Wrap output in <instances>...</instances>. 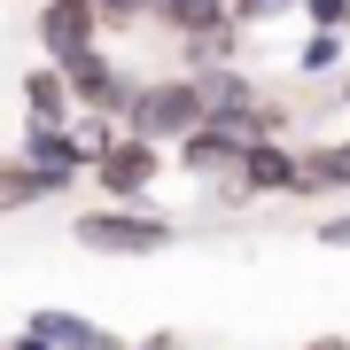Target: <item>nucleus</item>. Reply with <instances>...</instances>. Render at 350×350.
I'll list each match as a JSON object with an SVG mask.
<instances>
[{"label":"nucleus","instance_id":"nucleus-14","mask_svg":"<svg viewBox=\"0 0 350 350\" xmlns=\"http://www.w3.org/2000/svg\"><path fill=\"white\" fill-rule=\"evenodd\" d=\"M39 202H55L47 172H31L24 156H0V218H16V211H39Z\"/></svg>","mask_w":350,"mask_h":350},{"label":"nucleus","instance_id":"nucleus-8","mask_svg":"<svg viewBox=\"0 0 350 350\" xmlns=\"http://www.w3.org/2000/svg\"><path fill=\"white\" fill-rule=\"evenodd\" d=\"M241 187H250L257 202H296V187H304V148L296 140H250V148H241Z\"/></svg>","mask_w":350,"mask_h":350},{"label":"nucleus","instance_id":"nucleus-1","mask_svg":"<svg viewBox=\"0 0 350 350\" xmlns=\"http://www.w3.org/2000/svg\"><path fill=\"white\" fill-rule=\"evenodd\" d=\"M70 241L86 257H163L179 241V226L148 202H94V211L70 218Z\"/></svg>","mask_w":350,"mask_h":350},{"label":"nucleus","instance_id":"nucleus-19","mask_svg":"<svg viewBox=\"0 0 350 350\" xmlns=\"http://www.w3.org/2000/svg\"><path fill=\"white\" fill-rule=\"evenodd\" d=\"M94 8H101V24H109V31H133V24H148V16H156V0H94Z\"/></svg>","mask_w":350,"mask_h":350},{"label":"nucleus","instance_id":"nucleus-3","mask_svg":"<svg viewBox=\"0 0 350 350\" xmlns=\"http://www.w3.org/2000/svg\"><path fill=\"white\" fill-rule=\"evenodd\" d=\"M163 172H172V148L148 140V133H117L109 148L86 163V179L101 187V202H148L163 187Z\"/></svg>","mask_w":350,"mask_h":350},{"label":"nucleus","instance_id":"nucleus-6","mask_svg":"<svg viewBox=\"0 0 350 350\" xmlns=\"http://www.w3.org/2000/svg\"><path fill=\"white\" fill-rule=\"evenodd\" d=\"M63 78H70V101H78V109H109L117 125H125V101H133V86H140V78H125V70H117V55H109V47L70 55V63H63Z\"/></svg>","mask_w":350,"mask_h":350},{"label":"nucleus","instance_id":"nucleus-5","mask_svg":"<svg viewBox=\"0 0 350 350\" xmlns=\"http://www.w3.org/2000/svg\"><path fill=\"white\" fill-rule=\"evenodd\" d=\"M241 148H250V140H241L234 125H211V117H202L195 133H179V140H172V172H179V179H195V187H218V179H234V172H241Z\"/></svg>","mask_w":350,"mask_h":350},{"label":"nucleus","instance_id":"nucleus-20","mask_svg":"<svg viewBox=\"0 0 350 350\" xmlns=\"http://www.w3.org/2000/svg\"><path fill=\"white\" fill-rule=\"evenodd\" d=\"M296 16L319 31H350V0H296Z\"/></svg>","mask_w":350,"mask_h":350},{"label":"nucleus","instance_id":"nucleus-2","mask_svg":"<svg viewBox=\"0 0 350 350\" xmlns=\"http://www.w3.org/2000/svg\"><path fill=\"white\" fill-rule=\"evenodd\" d=\"M202 117H211V109H202V78H195V70L140 78L133 101H125V133H148V140H163V148H172L179 133H195Z\"/></svg>","mask_w":350,"mask_h":350},{"label":"nucleus","instance_id":"nucleus-10","mask_svg":"<svg viewBox=\"0 0 350 350\" xmlns=\"http://www.w3.org/2000/svg\"><path fill=\"white\" fill-rule=\"evenodd\" d=\"M24 327H31V335H47L55 350H125L117 327H101V319H86V312H63V304H39Z\"/></svg>","mask_w":350,"mask_h":350},{"label":"nucleus","instance_id":"nucleus-18","mask_svg":"<svg viewBox=\"0 0 350 350\" xmlns=\"http://www.w3.org/2000/svg\"><path fill=\"white\" fill-rule=\"evenodd\" d=\"M226 8H234L241 31H273V24H288V16H296V0H226Z\"/></svg>","mask_w":350,"mask_h":350},{"label":"nucleus","instance_id":"nucleus-9","mask_svg":"<svg viewBox=\"0 0 350 350\" xmlns=\"http://www.w3.org/2000/svg\"><path fill=\"white\" fill-rule=\"evenodd\" d=\"M202 78V109H211V125H234L241 140H250V109H257V78L241 70V63H218V70H195Z\"/></svg>","mask_w":350,"mask_h":350},{"label":"nucleus","instance_id":"nucleus-22","mask_svg":"<svg viewBox=\"0 0 350 350\" xmlns=\"http://www.w3.org/2000/svg\"><path fill=\"white\" fill-rule=\"evenodd\" d=\"M125 350H187V335H172V327H156V335H140V342H125Z\"/></svg>","mask_w":350,"mask_h":350},{"label":"nucleus","instance_id":"nucleus-4","mask_svg":"<svg viewBox=\"0 0 350 350\" xmlns=\"http://www.w3.org/2000/svg\"><path fill=\"white\" fill-rule=\"evenodd\" d=\"M31 39H39V55H47V63H70V55L101 47V39H109V24H101L94 0H39Z\"/></svg>","mask_w":350,"mask_h":350},{"label":"nucleus","instance_id":"nucleus-13","mask_svg":"<svg viewBox=\"0 0 350 350\" xmlns=\"http://www.w3.org/2000/svg\"><path fill=\"white\" fill-rule=\"evenodd\" d=\"M148 24H163L172 39H202V31H226V24H234V8H226V0H156Z\"/></svg>","mask_w":350,"mask_h":350},{"label":"nucleus","instance_id":"nucleus-24","mask_svg":"<svg viewBox=\"0 0 350 350\" xmlns=\"http://www.w3.org/2000/svg\"><path fill=\"white\" fill-rule=\"evenodd\" d=\"M304 350H350V335H312Z\"/></svg>","mask_w":350,"mask_h":350},{"label":"nucleus","instance_id":"nucleus-16","mask_svg":"<svg viewBox=\"0 0 350 350\" xmlns=\"http://www.w3.org/2000/svg\"><path fill=\"white\" fill-rule=\"evenodd\" d=\"M241 24H226V31H202V39H179V70H218V63H241Z\"/></svg>","mask_w":350,"mask_h":350},{"label":"nucleus","instance_id":"nucleus-17","mask_svg":"<svg viewBox=\"0 0 350 350\" xmlns=\"http://www.w3.org/2000/svg\"><path fill=\"white\" fill-rule=\"evenodd\" d=\"M70 133H78V148H86V163H94V156H101V148H109V140H117V133H125V125H117V117H109V109H78V117H70Z\"/></svg>","mask_w":350,"mask_h":350},{"label":"nucleus","instance_id":"nucleus-11","mask_svg":"<svg viewBox=\"0 0 350 350\" xmlns=\"http://www.w3.org/2000/svg\"><path fill=\"white\" fill-rule=\"evenodd\" d=\"M296 202H350V148H342V140H312V148H304Z\"/></svg>","mask_w":350,"mask_h":350},{"label":"nucleus","instance_id":"nucleus-15","mask_svg":"<svg viewBox=\"0 0 350 350\" xmlns=\"http://www.w3.org/2000/svg\"><path fill=\"white\" fill-rule=\"evenodd\" d=\"M350 63V31H319V24H304L296 39V78H335Z\"/></svg>","mask_w":350,"mask_h":350},{"label":"nucleus","instance_id":"nucleus-21","mask_svg":"<svg viewBox=\"0 0 350 350\" xmlns=\"http://www.w3.org/2000/svg\"><path fill=\"white\" fill-rule=\"evenodd\" d=\"M312 241H319V250H350V202H335V211L312 226Z\"/></svg>","mask_w":350,"mask_h":350},{"label":"nucleus","instance_id":"nucleus-26","mask_svg":"<svg viewBox=\"0 0 350 350\" xmlns=\"http://www.w3.org/2000/svg\"><path fill=\"white\" fill-rule=\"evenodd\" d=\"M342 148H350V133H342Z\"/></svg>","mask_w":350,"mask_h":350},{"label":"nucleus","instance_id":"nucleus-7","mask_svg":"<svg viewBox=\"0 0 350 350\" xmlns=\"http://www.w3.org/2000/svg\"><path fill=\"white\" fill-rule=\"evenodd\" d=\"M16 156H24L31 172H47V187H55V195L86 187V148H78V133H70V125H31V117H24V140H16Z\"/></svg>","mask_w":350,"mask_h":350},{"label":"nucleus","instance_id":"nucleus-23","mask_svg":"<svg viewBox=\"0 0 350 350\" xmlns=\"http://www.w3.org/2000/svg\"><path fill=\"white\" fill-rule=\"evenodd\" d=\"M0 350H55V342H47V335H31V327H16V335L0 342Z\"/></svg>","mask_w":350,"mask_h":350},{"label":"nucleus","instance_id":"nucleus-25","mask_svg":"<svg viewBox=\"0 0 350 350\" xmlns=\"http://www.w3.org/2000/svg\"><path fill=\"white\" fill-rule=\"evenodd\" d=\"M342 109H350V63H342Z\"/></svg>","mask_w":350,"mask_h":350},{"label":"nucleus","instance_id":"nucleus-12","mask_svg":"<svg viewBox=\"0 0 350 350\" xmlns=\"http://www.w3.org/2000/svg\"><path fill=\"white\" fill-rule=\"evenodd\" d=\"M24 117H31V125H70V117H78L63 63H47V55H39V63L24 70Z\"/></svg>","mask_w":350,"mask_h":350}]
</instances>
